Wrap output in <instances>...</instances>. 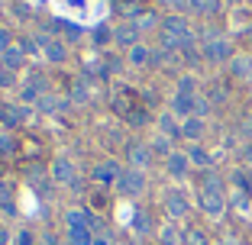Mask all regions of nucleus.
<instances>
[{
  "label": "nucleus",
  "mask_w": 252,
  "mask_h": 245,
  "mask_svg": "<svg viewBox=\"0 0 252 245\" xmlns=\"http://www.w3.org/2000/svg\"><path fill=\"white\" fill-rule=\"evenodd\" d=\"M226 55H230V45H226V42L210 45V58H226Z\"/></svg>",
  "instance_id": "obj_1"
},
{
  "label": "nucleus",
  "mask_w": 252,
  "mask_h": 245,
  "mask_svg": "<svg viewBox=\"0 0 252 245\" xmlns=\"http://www.w3.org/2000/svg\"><path fill=\"white\" fill-rule=\"evenodd\" d=\"M239 71V75H252V55H246V58H239L236 65H233Z\"/></svg>",
  "instance_id": "obj_2"
},
{
  "label": "nucleus",
  "mask_w": 252,
  "mask_h": 245,
  "mask_svg": "<svg viewBox=\"0 0 252 245\" xmlns=\"http://www.w3.org/2000/svg\"><path fill=\"white\" fill-rule=\"evenodd\" d=\"M243 136H246V139H252V116H246V123H243Z\"/></svg>",
  "instance_id": "obj_3"
},
{
  "label": "nucleus",
  "mask_w": 252,
  "mask_h": 245,
  "mask_svg": "<svg viewBox=\"0 0 252 245\" xmlns=\"http://www.w3.org/2000/svg\"><path fill=\"white\" fill-rule=\"evenodd\" d=\"M243 158H246V164H249V168H252V142H249V145H246V152H243Z\"/></svg>",
  "instance_id": "obj_4"
},
{
  "label": "nucleus",
  "mask_w": 252,
  "mask_h": 245,
  "mask_svg": "<svg viewBox=\"0 0 252 245\" xmlns=\"http://www.w3.org/2000/svg\"><path fill=\"white\" fill-rule=\"evenodd\" d=\"M249 193H252V168H249Z\"/></svg>",
  "instance_id": "obj_5"
},
{
  "label": "nucleus",
  "mask_w": 252,
  "mask_h": 245,
  "mask_svg": "<svg viewBox=\"0 0 252 245\" xmlns=\"http://www.w3.org/2000/svg\"><path fill=\"white\" fill-rule=\"evenodd\" d=\"M249 3H252V0H249Z\"/></svg>",
  "instance_id": "obj_6"
}]
</instances>
